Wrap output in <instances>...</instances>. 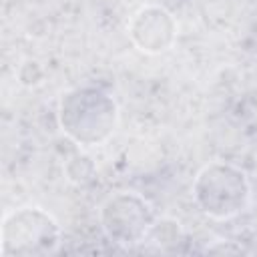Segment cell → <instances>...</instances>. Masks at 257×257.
Masks as SVG:
<instances>
[{
  "mask_svg": "<svg viewBox=\"0 0 257 257\" xmlns=\"http://www.w3.org/2000/svg\"><path fill=\"white\" fill-rule=\"evenodd\" d=\"M126 32L137 50L157 56L175 46L177 20L161 4H143L128 18Z\"/></svg>",
  "mask_w": 257,
  "mask_h": 257,
  "instance_id": "obj_5",
  "label": "cell"
},
{
  "mask_svg": "<svg viewBox=\"0 0 257 257\" xmlns=\"http://www.w3.org/2000/svg\"><path fill=\"white\" fill-rule=\"evenodd\" d=\"M64 173H66V179L74 185H84L88 181H92V177L96 175V167L92 163L90 157L86 155H72L66 165H64Z\"/></svg>",
  "mask_w": 257,
  "mask_h": 257,
  "instance_id": "obj_7",
  "label": "cell"
},
{
  "mask_svg": "<svg viewBox=\"0 0 257 257\" xmlns=\"http://www.w3.org/2000/svg\"><path fill=\"white\" fill-rule=\"evenodd\" d=\"M181 239H183V227L175 217H157L147 237V241L155 243L161 249H169V245H177Z\"/></svg>",
  "mask_w": 257,
  "mask_h": 257,
  "instance_id": "obj_6",
  "label": "cell"
},
{
  "mask_svg": "<svg viewBox=\"0 0 257 257\" xmlns=\"http://www.w3.org/2000/svg\"><path fill=\"white\" fill-rule=\"evenodd\" d=\"M62 227L38 205H20L4 213L0 223L2 257H42L58 251Z\"/></svg>",
  "mask_w": 257,
  "mask_h": 257,
  "instance_id": "obj_3",
  "label": "cell"
},
{
  "mask_svg": "<svg viewBox=\"0 0 257 257\" xmlns=\"http://www.w3.org/2000/svg\"><path fill=\"white\" fill-rule=\"evenodd\" d=\"M155 221V207L135 191L112 193L98 207V223L104 237L120 247L145 243Z\"/></svg>",
  "mask_w": 257,
  "mask_h": 257,
  "instance_id": "obj_4",
  "label": "cell"
},
{
  "mask_svg": "<svg viewBox=\"0 0 257 257\" xmlns=\"http://www.w3.org/2000/svg\"><path fill=\"white\" fill-rule=\"evenodd\" d=\"M26 64H28V68H30V72L26 74V72H18V80H20V84H24V86H36V84H40L42 82V68H40V64L36 62V60H26Z\"/></svg>",
  "mask_w": 257,
  "mask_h": 257,
  "instance_id": "obj_8",
  "label": "cell"
},
{
  "mask_svg": "<svg viewBox=\"0 0 257 257\" xmlns=\"http://www.w3.org/2000/svg\"><path fill=\"white\" fill-rule=\"evenodd\" d=\"M197 209L213 221H231L251 205L253 189L247 173L227 161L203 165L191 185Z\"/></svg>",
  "mask_w": 257,
  "mask_h": 257,
  "instance_id": "obj_2",
  "label": "cell"
},
{
  "mask_svg": "<svg viewBox=\"0 0 257 257\" xmlns=\"http://www.w3.org/2000/svg\"><path fill=\"white\" fill-rule=\"evenodd\" d=\"M116 100L96 86H74L60 94L56 104L58 128L80 147L104 145L118 126Z\"/></svg>",
  "mask_w": 257,
  "mask_h": 257,
  "instance_id": "obj_1",
  "label": "cell"
}]
</instances>
